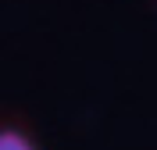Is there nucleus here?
<instances>
[{
  "label": "nucleus",
  "instance_id": "f257e3e1",
  "mask_svg": "<svg viewBox=\"0 0 157 150\" xmlns=\"http://www.w3.org/2000/svg\"><path fill=\"white\" fill-rule=\"evenodd\" d=\"M0 150H39L21 129H0Z\"/></svg>",
  "mask_w": 157,
  "mask_h": 150
}]
</instances>
